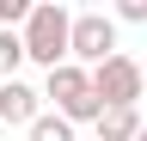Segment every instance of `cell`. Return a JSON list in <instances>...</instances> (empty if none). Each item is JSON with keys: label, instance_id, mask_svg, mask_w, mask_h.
Here are the masks:
<instances>
[{"label": "cell", "instance_id": "7a4b0ae2", "mask_svg": "<svg viewBox=\"0 0 147 141\" xmlns=\"http://www.w3.org/2000/svg\"><path fill=\"white\" fill-rule=\"evenodd\" d=\"M43 98H55V117H67V123H98L104 117V98H98V86H92V67H80V61L55 67L49 86H43Z\"/></svg>", "mask_w": 147, "mask_h": 141}, {"label": "cell", "instance_id": "3957f363", "mask_svg": "<svg viewBox=\"0 0 147 141\" xmlns=\"http://www.w3.org/2000/svg\"><path fill=\"white\" fill-rule=\"evenodd\" d=\"M117 49V19L110 12H74V61L80 67H104Z\"/></svg>", "mask_w": 147, "mask_h": 141}, {"label": "cell", "instance_id": "6da1fadb", "mask_svg": "<svg viewBox=\"0 0 147 141\" xmlns=\"http://www.w3.org/2000/svg\"><path fill=\"white\" fill-rule=\"evenodd\" d=\"M25 55L43 67V74H55V67L74 61V12L61 6V0L31 6V19H25Z\"/></svg>", "mask_w": 147, "mask_h": 141}, {"label": "cell", "instance_id": "5b68a950", "mask_svg": "<svg viewBox=\"0 0 147 141\" xmlns=\"http://www.w3.org/2000/svg\"><path fill=\"white\" fill-rule=\"evenodd\" d=\"M37 117H43V92H37V86H25V80L0 86V123H6V129H31Z\"/></svg>", "mask_w": 147, "mask_h": 141}, {"label": "cell", "instance_id": "9c48e42d", "mask_svg": "<svg viewBox=\"0 0 147 141\" xmlns=\"http://www.w3.org/2000/svg\"><path fill=\"white\" fill-rule=\"evenodd\" d=\"M117 19H123V25H147V0H123Z\"/></svg>", "mask_w": 147, "mask_h": 141}, {"label": "cell", "instance_id": "ba28073f", "mask_svg": "<svg viewBox=\"0 0 147 141\" xmlns=\"http://www.w3.org/2000/svg\"><path fill=\"white\" fill-rule=\"evenodd\" d=\"M31 141H74V123H67V117H49V111H43V117L31 123Z\"/></svg>", "mask_w": 147, "mask_h": 141}, {"label": "cell", "instance_id": "8992f818", "mask_svg": "<svg viewBox=\"0 0 147 141\" xmlns=\"http://www.w3.org/2000/svg\"><path fill=\"white\" fill-rule=\"evenodd\" d=\"M141 135H147V123L135 104H117V111L98 117V141H141Z\"/></svg>", "mask_w": 147, "mask_h": 141}, {"label": "cell", "instance_id": "277c9868", "mask_svg": "<svg viewBox=\"0 0 147 141\" xmlns=\"http://www.w3.org/2000/svg\"><path fill=\"white\" fill-rule=\"evenodd\" d=\"M92 86H98L104 111H117V104H141L147 74H141V61H135V55H110L104 67H92Z\"/></svg>", "mask_w": 147, "mask_h": 141}, {"label": "cell", "instance_id": "52a82bcc", "mask_svg": "<svg viewBox=\"0 0 147 141\" xmlns=\"http://www.w3.org/2000/svg\"><path fill=\"white\" fill-rule=\"evenodd\" d=\"M18 61H31L25 55V31H0V86L18 80Z\"/></svg>", "mask_w": 147, "mask_h": 141}, {"label": "cell", "instance_id": "30bf717a", "mask_svg": "<svg viewBox=\"0 0 147 141\" xmlns=\"http://www.w3.org/2000/svg\"><path fill=\"white\" fill-rule=\"evenodd\" d=\"M0 141H6V123H0Z\"/></svg>", "mask_w": 147, "mask_h": 141}, {"label": "cell", "instance_id": "8fae6325", "mask_svg": "<svg viewBox=\"0 0 147 141\" xmlns=\"http://www.w3.org/2000/svg\"><path fill=\"white\" fill-rule=\"evenodd\" d=\"M141 141H147V135H141Z\"/></svg>", "mask_w": 147, "mask_h": 141}]
</instances>
